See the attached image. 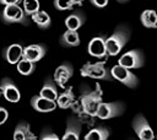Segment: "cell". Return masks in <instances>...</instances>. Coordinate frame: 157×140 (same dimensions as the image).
Segmentation results:
<instances>
[{
  "mask_svg": "<svg viewBox=\"0 0 157 140\" xmlns=\"http://www.w3.org/2000/svg\"><path fill=\"white\" fill-rule=\"evenodd\" d=\"M130 29L125 25H120L115 28L113 34L105 39V49H107V55L114 56L121 52V49L125 47L130 38Z\"/></svg>",
  "mask_w": 157,
  "mask_h": 140,
  "instance_id": "1",
  "label": "cell"
},
{
  "mask_svg": "<svg viewBox=\"0 0 157 140\" xmlns=\"http://www.w3.org/2000/svg\"><path fill=\"white\" fill-rule=\"evenodd\" d=\"M102 103V88L99 84H96V88L93 91H88L82 93L81 96V106L86 114L91 117H96L98 107Z\"/></svg>",
  "mask_w": 157,
  "mask_h": 140,
  "instance_id": "2",
  "label": "cell"
},
{
  "mask_svg": "<svg viewBox=\"0 0 157 140\" xmlns=\"http://www.w3.org/2000/svg\"><path fill=\"white\" fill-rule=\"evenodd\" d=\"M0 17H1L2 22L6 23V25H11V23H20V25H23V26L29 25L28 16L25 14L23 9L17 4L6 5L4 7V10L1 11Z\"/></svg>",
  "mask_w": 157,
  "mask_h": 140,
  "instance_id": "3",
  "label": "cell"
},
{
  "mask_svg": "<svg viewBox=\"0 0 157 140\" xmlns=\"http://www.w3.org/2000/svg\"><path fill=\"white\" fill-rule=\"evenodd\" d=\"M81 76L83 77H91L96 80H104V81H112L113 77L110 75V70H108L103 61L97 63H86L81 70Z\"/></svg>",
  "mask_w": 157,
  "mask_h": 140,
  "instance_id": "4",
  "label": "cell"
},
{
  "mask_svg": "<svg viewBox=\"0 0 157 140\" xmlns=\"http://www.w3.org/2000/svg\"><path fill=\"white\" fill-rule=\"evenodd\" d=\"M110 75L114 80L121 82L123 85L130 87V88H134L139 85V79L135 74H132L130 71V69H126L124 66H120L119 64L114 65L112 69H110Z\"/></svg>",
  "mask_w": 157,
  "mask_h": 140,
  "instance_id": "5",
  "label": "cell"
},
{
  "mask_svg": "<svg viewBox=\"0 0 157 140\" xmlns=\"http://www.w3.org/2000/svg\"><path fill=\"white\" fill-rule=\"evenodd\" d=\"M125 112V104L120 101L117 102H102L98 107L96 117L99 119H110L121 115Z\"/></svg>",
  "mask_w": 157,
  "mask_h": 140,
  "instance_id": "6",
  "label": "cell"
},
{
  "mask_svg": "<svg viewBox=\"0 0 157 140\" xmlns=\"http://www.w3.org/2000/svg\"><path fill=\"white\" fill-rule=\"evenodd\" d=\"M118 64L120 66H124L126 69H140L145 64V56L142 50L140 49H132L126 53H124L119 60Z\"/></svg>",
  "mask_w": 157,
  "mask_h": 140,
  "instance_id": "7",
  "label": "cell"
},
{
  "mask_svg": "<svg viewBox=\"0 0 157 140\" xmlns=\"http://www.w3.org/2000/svg\"><path fill=\"white\" fill-rule=\"evenodd\" d=\"M132 128L140 140H153V130L142 114L139 113L135 115V118L132 119Z\"/></svg>",
  "mask_w": 157,
  "mask_h": 140,
  "instance_id": "8",
  "label": "cell"
},
{
  "mask_svg": "<svg viewBox=\"0 0 157 140\" xmlns=\"http://www.w3.org/2000/svg\"><path fill=\"white\" fill-rule=\"evenodd\" d=\"M0 93L4 96V98L11 103H17L21 98L20 90L13 84V81L10 77H4L0 82Z\"/></svg>",
  "mask_w": 157,
  "mask_h": 140,
  "instance_id": "9",
  "label": "cell"
},
{
  "mask_svg": "<svg viewBox=\"0 0 157 140\" xmlns=\"http://www.w3.org/2000/svg\"><path fill=\"white\" fill-rule=\"evenodd\" d=\"M105 37L102 34V36H97V37H93L88 45H87V52L90 55L94 56V58H98V59H102L107 55V49H105Z\"/></svg>",
  "mask_w": 157,
  "mask_h": 140,
  "instance_id": "10",
  "label": "cell"
},
{
  "mask_svg": "<svg viewBox=\"0 0 157 140\" xmlns=\"http://www.w3.org/2000/svg\"><path fill=\"white\" fill-rule=\"evenodd\" d=\"M72 75H74V68H72V65L70 63H63L61 65H59L55 69L53 79H54V81H55V84L58 86H60V87L64 88L65 85H66V82L71 79Z\"/></svg>",
  "mask_w": 157,
  "mask_h": 140,
  "instance_id": "11",
  "label": "cell"
},
{
  "mask_svg": "<svg viewBox=\"0 0 157 140\" xmlns=\"http://www.w3.org/2000/svg\"><path fill=\"white\" fill-rule=\"evenodd\" d=\"M47 53V48L44 44H31L23 48V59H27L32 63L39 61Z\"/></svg>",
  "mask_w": 157,
  "mask_h": 140,
  "instance_id": "12",
  "label": "cell"
},
{
  "mask_svg": "<svg viewBox=\"0 0 157 140\" xmlns=\"http://www.w3.org/2000/svg\"><path fill=\"white\" fill-rule=\"evenodd\" d=\"M31 106L34 111L40 112V113H48V112H53L56 108V102L55 101H50L44 97H40L39 95L33 96L31 98Z\"/></svg>",
  "mask_w": 157,
  "mask_h": 140,
  "instance_id": "13",
  "label": "cell"
},
{
  "mask_svg": "<svg viewBox=\"0 0 157 140\" xmlns=\"http://www.w3.org/2000/svg\"><path fill=\"white\" fill-rule=\"evenodd\" d=\"M80 134H81V122L74 117L69 118L61 140H80Z\"/></svg>",
  "mask_w": 157,
  "mask_h": 140,
  "instance_id": "14",
  "label": "cell"
},
{
  "mask_svg": "<svg viewBox=\"0 0 157 140\" xmlns=\"http://www.w3.org/2000/svg\"><path fill=\"white\" fill-rule=\"evenodd\" d=\"M22 55H23V47L20 43L10 44L4 50V58L10 64H17L22 59Z\"/></svg>",
  "mask_w": 157,
  "mask_h": 140,
  "instance_id": "15",
  "label": "cell"
},
{
  "mask_svg": "<svg viewBox=\"0 0 157 140\" xmlns=\"http://www.w3.org/2000/svg\"><path fill=\"white\" fill-rule=\"evenodd\" d=\"M39 96L40 97H44L47 99H50V101H56L59 93H58V90H56V85H55V81L54 79L52 77H47L40 91H39Z\"/></svg>",
  "mask_w": 157,
  "mask_h": 140,
  "instance_id": "16",
  "label": "cell"
},
{
  "mask_svg": "<svg viewBox=\"0 0 157 140\" xmlns=\"http://www.w3.org/2000/svg\"><path fill=\"white\" fill-rule=\"evenodd\" d=\"M86 21V16L81 11H75L65 18V26L69 31H77Z\"/></svg>",
  "mask_w": 157,
  "mask_h": 140,
  "instance_id": "17",
  "label": "cell"
},
{
  "mask_svg": "<svg viewBox=\"0 0 157 140\" xmlns=\"http://www.w3.org/2000/svg\"><path fill=\"white\" fill-rule=\"evenodd\" d=\"M55 102H56L58 107H60L63 109L70 108L75 102V96H74V92H72V87H67L64 92H61L58 96Z\"/></svg>",
  "mask_w": 157,
  "mask_h": 140,
  "instance_id": "18",
  "label": "cell"
},
{
  "mask_svg": "<svg viewBox=\"0 0 157 140\" xmlns=\"http://www.w3.org/2000/svg\"><path fill=\"white\" fill-rule=\"evenodd\" d=\"M60 44L64 47H77L80 44V36L76 31H66L60 37Z\"/></svg>",
  "mask_w": 157,
  "mask_h": 140,
  "instance_id": "19",
  "label": "cell"
},
{
  "mask_svg": "<svg viewBox=\"0 0 157 140\" xmlns=\"http://www.w3.org/2000/svg\"><path fill=\"white\" fill-rule=\"evenodd\" d=\"M31 17H32V21H33L39 28H42V29H47V28H49L50 25H52V18H50V16H49L45 11H43V10H39L38 12H36V14L32 15Z\"/></svg>",
  "mask_w": 157,
  "mask_h": 140,
  "instance_id": "20",
  "label": "cell"
},
{
  "mask_svg": "<svg viewBox=\"0 0 157 140\" xmlns=\"http://www.w3.org/2000/svg\"><path fill=\"white\" fill-rule=\"evenodd\" d=\"M141 23L147 28H157V14L155 10H145L140 16Z\"/></svg>",
  "mask_w": 157,
  "mask_h": 140,
  "instance_id": "21",
  "label": "cell"
},
{
  "mask_svg": "<svg viewBox=\"0 0 157 140\" xmlns=\"http://www.w3.org/2000/svg\"><path fill=\"white\" fill-rule=\"evenodd\" d=\"M108 136H109V130L104 126H98L91 129L85 135V140H108Z\"/></svg>",
  "mask_w": 157,
  "mask_h": 140,
  "instance_id": "22",
  "label": "cell"
},
{
  "mask_svg": "<svg viewBox=\"0 0 157 140\" xmlns=\"http://www.w3.org/2000/svg\"><path fill=\"white\" fill-rule=\"evenodd\" d=\"M16 66H17V71H18L21 75L28 76V75H31V74L34 71V69H36V63H32V61H29V60L22 58V59L16 64Z\"/></svg>",
  "mask_w": 157,
  "mask_h": 140,
  "instance_id": "23",
  "label": "cell"
},
{
  "mask_svg": "<svg viewBox=\"0 0 157 140\" xmlns=\"http://www.w3.org/2000/svg\"><path fill=\"white\" fill-rule=\"evenodd\" d=\"M28 134H29V125L25 122H21L15 128L13 140H27Z\"/></svg>",
  "mask_w": 157,
  "mask_h": 140,
  "instance_id": "24",
  "label": "cell"
},
{
  "mask_svg": "<svg viewBox=\"0 0 157 140\" xmlns=\"http://www.w3.org/2000/svg\"><path fill=\"white\" fill-rule=\"evenodd\" d=\"M22 9L27 16H32L39 11V0H22Z\"/></svg>",
  "mask_w": 157,
  "mask_h": 140,
  "instance_id": "25",
  "label": "cell"
},
{
  "mask_svg": "<svg viewBox=\"0 0 157 140\" xmlns=\"http://www.w3.org/2000/svg\"><path fill=\"white\" fill-rule=\"evenodd\" d=\"M75 5L74 0H54V7L59 11L70 10Z\"/></svg>",
  "mask_w": 157,
  "mask_h": 140,
  "instance_id": "26",
  "label": "cell"
},
{
  "mask_svg": "<svg viewBox=\"0 0 157 140\" xmlns=\"http://www.w3.org/2000/svg\"><path fill=\"white\" fill-rule=\"evenodd\" d=\"M39 140H60V139L58 138L56 134H54L49 129H44L42 131V135H40V139Z\"/></svg>",
  "mask_w": 157,
  "mask_h": 140,
  "instance_id": "27",
  "label": "cell"
},
{
  "mask_svg": "<svg viewBox=\"0 0 157 140\" xmlns=\"http://www.w3.org/2000/svg\"><path fill=\"white\" fill-rule=\"evenodd\" d=\"M9 118V112L6 111V108L0 107V125H2Z\"/></svg>",
  "mask_w": 157,
  "mask_h": 140,
  "instance_id": "28",
  "label": "cell"
},
{
  "mask_svg": "<svg viewBox=\"0 0 157 140\" xmlns=\"http://www.w3.org/2000/svg\"><path fill=\"white\" fill-rule=\"evenodd\" d=\"M90 1H91V4H92L93 6L99 7V9L105 7V6L108 5V0H90Z\"/></svg>",
  "mask_w": 157,
  "mask_h": 140,
  "instance_id": "29",
  "label": "cell"
},
{
  "mask_svg": "<svg viewBox=\"0 0 157 140\" xmlns=\"http://www.w3.org/2000/svg\"><path fill=\"white\" fill-rule=\"evenodd\" d=\"M20 2H22V0H0V4H2V5H13V4H20Z\"/></svg>",
  "mask_w": 157,
  "mask_h": 140,
  "instance_id": "30",
  "label": "cell"
},
{
  "mask_svg": "<svg viewBox=\"0 0 157 140\" xmlns=\"http://www.w3.org/2000/svg\"><path fill=\"white\" fill-rule=\"evenodd\" d=\"M83 1H85V0H74V2H75V4H77V5H80V4H82Z\"/></svg>",
  "mask_w": 157,
  "mask_h": 140,
  "instance_id": "31",
  "label": "cell"
},
{
  "mask_svg": "<svg viewBox=\"0 0 157 140\" xmlns=\"http://www.w3.org/2000/svg\"><path fill=\"white\" fill-rule=\"evenodd\" d=\"M118 2H120V4H125V2H128L129 0H117Z\"/></svg>",
  "mask_w": 157,
  "mask_h": 140,
  "instance_id": "32",
  "label": "cell"
},
{
  "mask_svg": "<svg viewBox=\"0 0 157 140\" xmlns=\"http://www.w3.org/2000/svg\"><path fill=\"white\" fill-rule=\"evenodd\" d=\"M130 140H134V139H130Z\"/></svg>",
  "mask_w": 157,
  "mask_h": 140,
  "instance_id": "33",
  "label": "cell"
}]
</instances>
